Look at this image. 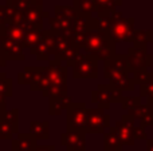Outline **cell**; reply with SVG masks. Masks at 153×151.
<instances>
[{"mask_svg": "<svg viewBox=\"0 0 153 151\" xmlns=\"http://www.w3.org/2000/svg\"><path fill=\"white\" fill-rule=\"evenodd\" d=\"M89 128L90 131L101 133L103 131V127L108 125V115H103L101 110H94L91 111V115H89Z\"/></svg>", "mask_w": 153, "mask_h": 151, "instance_id": "cell-3", "label": "cell"}, {"mask_svg": "<svg viewBox=\"0 0 153 151\" xmlns=\"http://www.w3.org/2000/svg\"><path fill=\"white\" fill-rule=\"evenodd\" d=\"M120 3L121 0H95V10L100 12H111Z\"/></svg>", "mask_w": 153, "mask_h": 151, "instance_id": "cell-6", "label": "cell"}, {"mask_svg": "<svg viewBox=\"0 0 153 151\" xmlns=\"http://www.w3.org/2000/svg\"><path fill=\"white\" fill-rule=\"evenodd\" d=\"M76 108L71 110L70 114V123L74 125V127H85V125L87 123V115H86V110H85V104H76Z\"/></svg>", "mask_w": 153, "mask_h": 151, "instance_id": "cell-4", "label": "cell"}, {"mask_svg": "<svg viewBox=\"0 0 153 151\" xmlns=\"http://www.w3.org/2000/svg\"><path fill=\"white\" fill-rule=\"evenodd\" d=\"M121 142H120V139L117 138L116 135H114V133H110L106 135L105 138V146L106 149L109 151H120L121 149Z\"/></svg>", "mask_w": 153, "mask_h": 151, "instance_id": "cell-8", "label": "cell"}, {"mask_svg": "<svg viewBox=\"0 0 153 151\" xmlns=\"http://www.w3.org/2000/svg\"><path fill=\"white\" fill-rule=\"evenodd\" d=\"M90 44H89V50L94 51L95 54H101L103 52V51L106 50V48L109 47L108 43H105V39H103V36H93L91 39H90Z\"/></svg>", "mask_w": 153, "mask_h": 151, "instance_id": "cell-7", "label": "cell"}, {"mask_svg": "<svg viewBox=\"0 0 153 151\" xmlns=\"http://www.w3.org/2000/svg\"><path fill=\"white\" fill-rule=\"evenodd\" d=\"M113 133H114V135L120 139L121 143H125V144H132L133 143V135H132L133 128L128 127V126L124 125V123H122V127L117 126L116 130H114Z\"/></svg>", "mask_w": 153, "mask_h": 151, "instance_id": "cell-5", "label": "cell"}, {"mask_svg": "<svg viewBox=\"0 0 153 151\" xmlns=\"http://www.w3.org/2000/svg\"><path fill=\"white\" fill-rule=\"evenodd\" d=\"M75 4L82 12H91L95 10V0H75Z\"/></svg>", "mask_w": 153, "mask_h": 151, "instance_id": "cell-9", "label": "cell"}, {"mask_svg": "<svg viewBox=\"0 0 153 151\" xmlns=\"http://www.w3.org/2000/svg\"><path fill=\"white\" fill-rule=\"evenodd\" d=\"M75 76L81 78H95L97 76V64L91 58H85L81 63H78L75 71Z\"/></svg>", "mask_w": 153, "mask_h": 151, "instance_id": "cell-2", "label": "cell"}, {"mask_svg": "<svg viewBox=\"0 0 153 151\" xmlns=\"http://www.w3.org/2000/svg\"><path fill=\"white\" fill-rule=\"evenodd\" d=\"M114 21L111 24L113 27V36L117 37V39H124V40H128L129 36L132 35L130 32V27L133 26V21L132 19H120V20H111Z\"/></svg>", "mask_w": 153, "mask_h": 151, "instance_id": "cell-1", "label": "cell"}]
</instances>
